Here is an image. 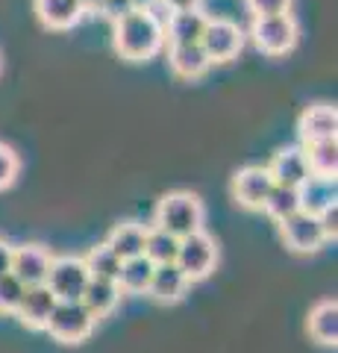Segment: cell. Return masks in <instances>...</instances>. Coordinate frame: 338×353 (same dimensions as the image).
Masks as SVG:
<instances>
[{
    "mask_svg": "<svg viewBox=\"0 0 338 353\" xmlns=\"http://www.w3.org/2000/svg\"><path fill=\"white\" fill-rule=\"evenodd\" d=\"M112 41H115V50L121 53V59L145 62L162 50V44H165V27L150 12H145V9H133L121 21H115Z\"/></svg>",
    "mask_w": 338,
    "mask_h": 353,
    "instance_id": "6da1fadb",
    "label": "cell"
},
{
    "mask_svg": "<svg viewBox=\"0 0 338 353\" xmlns=\"http://www.w3.org/2000/svg\"><path fill=\"white\" fill-rule=\"evenodd\" d=\"M203 221H206L203 201L198 194H191V192H171V194H165L156 203V212H154V227L165 230V233L177 236V239H185V236L203 230Z\"/></svg>",
    "mask_w": 338,
    "mask_h": 353,
    "instance_id": "7a4b0ae2",
    "label": "cell"
},
{
    "mask_svg": "<svg viewBox=\"0 0 338 353\" xmlns=\"http://www.w3.org/2000/svg\"><path fill=\"white\" fill-rule=\"evenodd\" d=\"M173 265H177V268L185 274V280H189V283L206 280L215 271V265H218V245H215V239L206 233V230H198V233L180 239L177 259H173Z\"/></svg>",
    "mask_w": 338,
    "mask_h": 353,
    "instance_id": "3957f363",
    "label": "cell"
},
{
    "mask_svg": "<svg viewBox=\"0 0 338 353\" xmlns=\"http://www.w3.org/2000/svg\"><path fill=\"white\" fill-rule=\"evenodd\" d=\"M94 327L97 318L80 301H59L45 330L62 345H80L94 333Z\"/></svg>",
    "mask_w": 338,
    "mask_h": 353,
    "instance_id": "277c9868",
    "label": "cell"
},
{
    "mask_svg": "<svg viewBox=\"0 0 338 353\" xmlns=\"http://www.w3.org/2000/svg\"><path fill=\"white\" fill-rule=\"evenodd\" d=\"M250 36H253V44L268 53V57H286V53L294 50L297 44V21L294 15H268V18H253V27H250Z\"/></svg>",
    "mask_w": 338,
    "mask_h": 353,
    "instance_id": "5b68a950",
    "label": "cell"
},
{
    "mask_svg": "<svg viewBox=\"0 0 338 353\" xmlns=\"http://www.w3.org/2000/svg\"><path fill=\"white\" fill-rule=\"evenodd\" d=\"M200 48L209 62H233L244 48V32L230 18H209L200 36Z\"/></svg>",
    "mask_w": 338,
    "mask_h": 353,
    "instance_id": "8992f818",
    "label": "cell"
},
{
    "mask_svg": "<svg viewBox=\"0 0 338 353\" xmlns=\"http://www.w3.org/2000/svg\"><path fill=\"white\" fill-rule=\"evenodd\" d=\"M89 280L92 274L80 256H53L45 285L56 294V301H80Z\"/></svg>",
    "mask_w": 338,
    "mask_h": 353,
    "instance_id": "52a82bcc",
    "label": "cell"
},
{
    "mask_svg": "<svg viewBox=\"0 0 338 353\" xmlns=\"http://www.w3.org/2000/svg\"><path fill=\"white\" fill-rule=\"evenodd\" d=\"M279 236L291 253H318L326 241H330L318 215H309V212H303V209L288 215L286 221H279Z\"/></svg>",
    "mask_w": 338,
    "mask_h": 353,
    "instance_id": "ba28073f",
    "label": "cell"
},
{
    "mask_svg": "<svg viewBox=\"0 0 338 353\" xmlns=\"http://www.w3.org/2000/svg\"><path fill=\"white\" fill-rule=\"evenodd\" d=\"M271 189H274V180H271L268 168H262V165H247V168H242L233 176L235 203L242 209H250V212H262Z\"/></svg>",
    "mask_w": 338,
    "mask_h": 353,
    "instance_id": "9c48e42d",
    "label": "cell"
},
{
    "mask_svg": "<svg viewBox=\"0 0 338 353\" xmlns=\"http://www.w3.org/2000/svg\"><path fill=\"white\" fill-rule=\"evenodd\" d=\"M50 262H53V253L45 245H18L12 250V274L24 283V285H41L47 280V271H50Z\"/></svg>",
    "mask_w": 338,
    "mask_h": 353,
    "instance_id": "30bf717a",
    "label": "cell"
},
{
    "mask_svg": "<svg viewBox=\"0 0 338 353\" xmlns=\"http://www.w3.org/2000/svg\"><path fill=\"white\" fill-rule=\"evenodd\" d=\"M56 303H59L56 294H53L45 283L41 285H27L24 297H21V303L15 309V318L30 330H45L47 321H50V315H53V309H56Z\"/></svg>",
    "mask_w": 338,
    "mask_h": 353,
    "instance_id": "8fae6325",
    "label": "cell"
},
{
    "mask_svg": "<svg viewBox=\"0 0 338 353\" xmlns=\"http://www.w3.org/2000/svg\"><path fill=\"white\" fill-rule=\"evenodd\" d=\"M265 168L277 185H288V189H300L312 176L306 157H303V148H279L274 153V159H271V165H265Z\"/></svg>",
    "mask_w": 338,
    "mask_h": 353,
    "instance_id": "7c38bea8",
    "label": "cell"
},
{
    "mask_svg": "<svg viewBox=\"0 0 338 353\" xmlns=\"http://www.w3.org/2000/svg\"><path fill=\"white\" fill-rule=\"evenodd\" d=\"M297 136L303 145L309 141H324L338 136V112L330 103H315L309 109H303V115L297 121Z\"/></svg>",
    "mask_w": 338,
    "mask_h": 353,
    "instance_id": "4fadbf2b",
    "label": "cell"
},
{
    "mask_svg": "<svg viewBox=\"0 0 338 353\" xmlns=\"http://www.w3.org/2000/svg\"><path fill=\"white\" fill-rule=\"evenodd\" d=\"M189 285L191 283L185 280V274L173 262L156 265L154 277H150V285H147V297H154V301L162 303V306H171V303L182 301L185 292H189Z\"/></svg>",
    "mask_w": 338,
    "mask_h": 353,
    "instance_id": "5bb4252c",
    "label": "cell"
},
{
    "mask_svg": "<svg viewBox=\"0 0 338 353\" xmlns=\"http://www.w3.org/2000/svg\"><path fill=\"white\" fill-rule=\"evenodd\" d=\"M32 9L47 30H71L85 15L80 0H32Z\"/></svg>",
    "mask_w": 338,
    "mask_h": 353,
    "instance_id": "9a60e30c",
    "label": "cell"
},
{
    "mask_svg": "<svg viewBox=\"0 0 338 353\" xmlns=\"http://www.w3.org/2000/svg\"><path fill=\"white\" fill-rule=\"evenodd\" d=\"M206 21H209V15H206L203 9L171 12V18L165 21V41H168V48H173V44H200Z\"/></svg>",
    "mask_w": 338,
    "mask_h": 353,
    "instance_id": "2e32d148",
    "label": "cell"
},
{
    "mask_svg": "<svg viewBox=\"0 0 338 353\" xmlns=\"http://www.w3.org/2000/svg\"><path fill=\"white\" fill-rule=\"evenodd\" d=\"M306 330L309 336L324 347H335L338 345V303L332 297H324L312 306V312L306 318Z\"/></svg>",
    "mask_w": 338,
    "mask_h": 353,
    "instance_id": "e0dca14e",
    "label": "cell"
},
{
    "mask_svg": "<svg viewBox=\"0 0 338 353\" xmlns=\"http://www.w3.org/2000/svg\"><path fill=\"white\" fill-rule=\"evenodd\" d=\"M168 65L182 80H198V77H203L212 68V62L200 44H173V48H168Z\"/></svg>",
    "mask_w": 338,
    "mask_h": 353,
    "instance_id": "ac0fdd59",
    "label": "cell"
},
{
    "mask_svg": "<svg viewBox=\"0 0 338 353\" xmlns=\"http://www.w3.org/2000/svg\"><path fill=\"white\" fill-rule=\"evenodd\" d=\"M80 303L89 309L97 321H101V318L112 315L115 306L121 303V289H118L115 280H97V277H92L89 285H85L83 297H80Z\"/></svg>",
    "mask_w": 338,
    "mask_h": 353,
    "instance_id": "d6986e66",
    "label": "cell"
},
{
    "mask_svg": "<svg viewBox=\"0 0 338 353\" xmlns=\"http://www.w3.org/2000/svg\"><path fill=\"white\" fill-rule=\"evenodd\" d=\"M145 241H147V227L136 224V221H124L109 233L106 245L115 250L118 259H133V256H145Z\"/></svg>",
    "mask_w": 338,
    "mask_h": 353,
    "instance_id": "ffe728a7",
    "label": "cell"
},
{
    "mask_svg": "<svg viewBox=\"0 0 338 353\" xmlns=\"http://www.w3.org/2000/svg\"><path fill=\"white\" fill-rule=\"evenodd\" d=\"M297 197H300L303 212L321 215L324 209L335 206V180H326V176H309V180L297 189Z\"/></svg>",
    "mask_w": 338,
    "mask_h": 353,
    "instance_id": "44dd1931",
    "label": "cell"
},
{
    "mask_svg": "<svg viewBox=\"0 0 338 353\" xmlns=\"http://www.w3.org/2000/svg\"><path fill=\"white\" fill-rule=\"evenodd\" d=\"M303 157H306V165H309L312 176L335 180V174H338V141L335 139L309 141V145H303Z\"/></svg>",
    "mask_w": 338,
    "mask_h": 353,
    "instance_id": "7402d4cb",
    "label": "cell"
},
{
    "mask_svg": "<svg viewBox=\"0 0 338 353\" xmlns=\"http://www.w3.org/2000/svg\"><path fill=\"white\" fill-rule=\"evenodd\" d=\"M154 268L156 265L150 262L147 256H133V259H124L121 262V271H118V289L121 294H147V285L150 277H154Z\"/></svg>",
    "mask_w": 338,
    "mask_h": 353,
    "instance_id": "603a6c76",
    "label": "cell"
},
{
    "mask_svg": "<svg viewBox=\"0 0 338 353\" xmlns=\"http://www.w3.org/2000/svg\"><path fill=\"white\" fill-rule=\"evenodd\" d=\"M177 248H180V239L165 233L159 227H147V241H145V256L154 262V265H168L177 259Z\"/></svg>",
    "mask_w": 338,
    "mask_h": 353,
    "instance_id": "cb8c5ba5",
    "label": "cell"
},
{
    "mask_svg": "<svg viewBox=\"0 0 338 353\" xmlns=\"http://www.w3.org/2000/svg\"><path fill=\"white\" fill-rule=\"evenodd\" d=\"M85 268H89L92 277L97 280H118V271H121V259L115 256V250L106 245H94L89 253H85Z\"/></svg>",
    "mask_w": 338,
    "mask_h": 353,
    "instance_id": "d4e9b609",
    "label": "cell"
},
{
    "mask_svg": "<svg viewBox=\"0 0 338 353\" xmlns=\"http://www.w3.org/2000/svg\"><path fill=\"white\" fill-rule=\"evenodd\" d=\"M265 212L271 215L279 224V221H286L288 215L294 212H300V197H297V189H288V185H277L274 183V189L268 192L265 197Z\"/></svg>",
    "mask_w": 338,
    "mask_h": 353,
    "instance_id": "484cf974",
    "label": "cell"
},
{
    "mask_svg": "<svg viewBox=\"0 0 338 353\" xmlns=\"http://www.w3.org/2000/svg\"><path fill=\"white\" fill-rule=\"evenodd\" d=\"M24 289L27 285L21 283L12 271L0 277V315H15L21 297H24Z\"/></svg>",
    "mask_w": 338,
    "mask_h": 353,
    "instance_id": "4316f807",
    "label": "cell"
},
{
    "mask_svg": "<svg viewBox=\"0 0 338 353\" xmlns=\"http://www.w3.org/2000/svg\"><path fill=\"white\" fill-rule=\"evenodd\" d=\"M18 174H21V157L9 145L0 141V192L9 189L18 180Z\"/></svg>",
    "mask_w": 338,
    "mask_h": 353,
    "instance_id": "83f0119b",
    "label": "cell"
},
{
    "mask_svg": "<svg viewBox=\"0 0 338 353\" xmlns=\"http://www.w3.org/2000/svg\"><path fill=\"white\" fill-rule=\"evenodd\" d=\"M244 6L253 18H268V15H288L294 0H244Z\"/></svg>",
    "mask_w": 338,
    "mask_h": 353,
    "instance_id": "f1b7e54d",
    "label": "cell"
},
{
    "mask_svg": "<svg viewBox=\"0 0 338 353\" xmlns=\"http://www.w3.org/2000/svg\"><path fill=\"white\" fill-rule=\"evenodd\" d=\"M97 12L115 24V21H121L124 15L133 12V3H129V0H101V3H97Z\"/></svg>",
    "mask_w": 338,
    "mask_h": 353,
    "instance_id": "f546056e",
    "label": "cell"
},
{
    "mask_svg": "<svg viewBox=\"0 0 338 353\" xmlns=\"http://www.w3.org/2000/svg\"><path fill=\"white\" fill-rule=\"evenodd\" d=\"M318 221H321V227H324L326 239H335V236H338V206L324 209V212L318 215Z\"/></svg>",
    "mask_w": 338,
    "mask_h": 353,
    "instance_id": "4dcf8cb0",
    "label": "cell"
},
{
    "mask_svg": "<svg viewBox=\"0 0 338 353\" xmlns=\"http://www.w3.org/2000/svg\"><path fill=\"white\" fill-rule=\"evenodd\" d=\"M12 250H15V245H9L6 239H0V277L12 271Z\"/></svg>",
    "mask_w": 338,
    "mask_h": 353,
    "instance_id": "1f68e13d",
    "label": "cell"
},
{
    "mask_svg": "<svg viewBox=\"0 0 338 353\" xmlns=\"http://www.w3.org/2000/svg\"><path fill=\"white\" fill-rule=\"evenodd\" d=\"M171 12H189V9H200L203 0H162Z\"/></svg>",
    "mask_w": 338,
    "mask_h": 353,
    "instance_id": "d6a6232c",
    "label": "cell"
},
{
    "mask_svg": "<svg viewBox=\"0 0 338 353\" xmlns=\"http://www.w3.org/2000/svg\"><path fill=\"white\" fill-rule=\"evenodd\" d=\"M133 3V9H150L154 3H159V0H129Z\"/></svg>",
    "mask_w": 338,
    "mask_h": 353,
    "instance_id": "836d02e7",
    "label": "cell"
}]
</instances>
